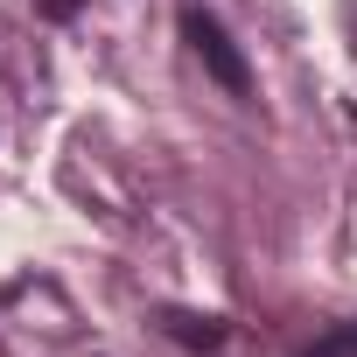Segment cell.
<instances>
[{"mask_svg":"<svg viewBox=\"0 0 357 357\" xmlns=\"http://www.w3.org/2000/svg\"><path fill=\"white\" fill-rule=\"evenodd\" d=\"M183 43H190V56H197V63H204L231 98H245V91H252V63L238 56V43L225 36V22H218V15L190 8V15H183Z\"/></svg>","mask_w":357,"mask_h":357,"instance_id":"cell-1","label":"cell"},{"mask_svg":"<svg viewBox=\"0 0 357 357\" xmlns=\"http://www.w3.org/2000/svg\"><path fill=\"white\" fill-rule=\"evenodd\" d=\"M154 322H161V336H175L183 350H225V336H231L225 315H183V308H161Z\"/></svg>","mask_w":357,"mask_h":357,"instance_id":"cell-2","label":"cell"},{"mask_svg":"<svg viewBox=\"0 0 357 357\" xmlns=\"http://www.w3.org/2000/svg\"><path fill=\"white\" fill-rule=\"evenodd\" d=\"M308 357H357V322H336V329H329Z\"/></svg>","mask_w":357,"mask_h":357,"instance_id":"cell-3","label":"cell"},{"mask_svg":"<svg viewBox=\"0 0 357 357\" xmlns=\"http://www.w3.org/2000/svg\"><path fill=\"white\" fill-rule=\"evenodd\" d=\"M70 8H77V0H43V15H56V22H63Z\"/></svg>","mask_w":357,"mask_h":357,"instance_id":"cell-4","label":"cell"}]
</instances>
